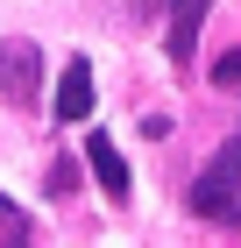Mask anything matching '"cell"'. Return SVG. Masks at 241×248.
Returning a JSON list of instances; mask_svg holds the SVG:
<instances>
[{
  "label": "cell",
  "mask_w": 241,
  "mask_h": 248,
  "mask_svg": "<svg viewBox=\"0 0 241 248\" xmlns=\"http://www.w3.org/2000/svg\"><path fill=\"white\" fill-rule=\"evenodd\" d=\"M185 206L199 213V220H213V227H241V128L227 135L220 156H213V163L192 177Z\"/></svg>",
  "instance_id": "6da1fadb"
},
{
  "label": "cell",
  "mask_w": 241,
  "mask_h": 248,
  "mask_svg": "<svg viewBox=\"0 0 241 248\" xmlns=\"http://www.w3.org/2000/svg\"><path fill=\"white\" fill-rule=\"evenodd\" d=\"M0 99H7V107H36L43 99V50L29 36L0 43Z\"/></svg>",
  "instance_id": "7a4b0ae2"
},
{
  "label": "cell",
  "mask_w": 241,
  "mask_h": 248,
  "mask_svg": "<svg viewBox=\"0 0 241 248\" xmlns=\"http://www.w3.org/2000/svg\"><path fill=\"white\" fill-rule=\"evenodd\" d=\"M85 114H93V64L71 57L57 78V121H85Z\"/></svg>",
  "instance_id": "3957f363"
},
{
  "label": "cell",
  "mask_w": 241,
  "mask_h": 248,
  "mask_svg": "<svg viewBox=\"0 0 241 248\" xmlns=\"http://www.w3.org/2000/svg\"><path fill=\"white\" fill-rule=\"evenodd\" d=\"M206 7H213V0H170V64H177V71H185L192 50H199V21H206Z\"/></svg>",
  "instance_id": "277c9868"
},
{
  "label": "cell",
  "mask_w": 241,
  "mask_h": 248,
  "mask_svg": "<svg viewBox=\"0 0 241 248\" xmlns=\"http://www.w3.org/2000/svg\"><path fill=\"white\" fill-rule=\"evenodd\" d=\"M85 163H93V177H99L107 199H128V163H121V149H113L107 135H85Z\"/></svg>",
  "instance_id": "5b68a950"
},
{
  "label": "cell",
  "mask_w": 241,
  "mask_h": 248,
  "mask_svg": "<svg viewBox=\"0 0 241 248\" xmlns=\"http://www.w3.org/2000/svg\"><path fill=\"white\" fill-rule=\"evenodd\" d=\"M0 248H36V227H29V213L0 191Z\"/></svg>",
  "instance_id": "8992f818"
},
{
  "label": "cell",
  "mask_w": 241,
  "mask_h": 248,
  "mask_svg": "<svg viewBox=\"0 0 241 248\" xmlns=\"http://www.w3.org/2000/svg\"><path fill=\"white\" fill-rule=\"evenodd\" d=\"M213 85H234V93H241V50H227V57L213 64Z\"/></svg>",
  "instance_id": "52a82bcc"
},
{
  "label": "cell",
  "mask_w": 241,
  "mask_h": 248,
  "mask_svg": "<svg viewBox=\"0 0 241 248\" xmlns=\"http://www.w3.org/2000/svg\"><path fill=\"white\" fill-rule=\"evenodd\" d=\"M128 7H135V15H163L170 0H128Z\"/></svg>",
  "instance_id": "ba28073f"
}]
</instances>
